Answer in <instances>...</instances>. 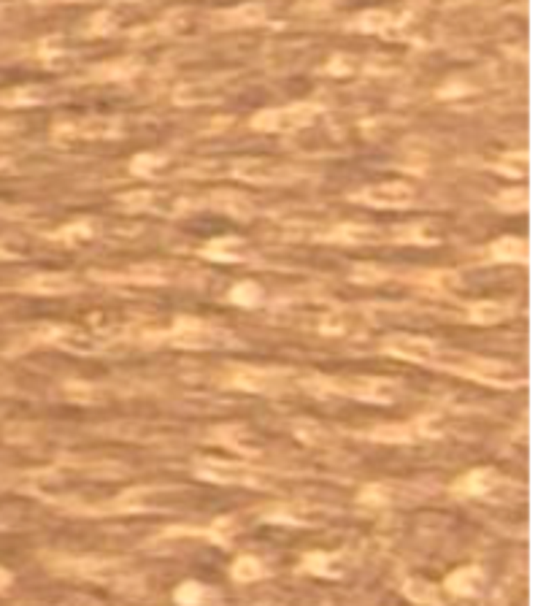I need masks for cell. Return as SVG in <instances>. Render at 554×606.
<instances>
[{"mask_svg":"<svg viewBox=\"0 0 554 606\" xmlns=\"http://www.w3.org/2000/svg\"><path fill=\"white\" fill-rule=\"evenodd\" d=\"M203 598V590L198 584H184L181 590H178V604L184 606H198Z\"/></svg>","mask_w":554,"mask_h":606,"instance_id":"cell-1","label":"cell"},{"mask_svg":"<svg viewBox=\"0 0 554 606\" xmlns=\"http://www.w3.org/2000/svg\"><path fill=\"white\" fill-rule=\"evenodd\" d=\"M260 574V563L252 560V557H244L238 566H235V577L238 580H254Z\"/></svg>","mask_w":554,"mask_h":606,"instance_id":"cell-2","label":"cell"},{"mask_svg":"<svg viewBox=\"0 0 554 606\" xmlns=\"http://www.w3.org/2000/svg\"><path fill=\"white\" fill-rule=\"evenodd\" d=\"M408 596L414 598V601H435V593H433V587L430 584H422V582H414V584H408Z\"/></svg>","mask_w":554,"mask_h":606,"instance_id":"cell-3","label":"cell"},{"mask_svg":"<svg viewBox=\"0 0 554 606\" xmlns=\"http://www.w3.org/2000/svg\"><path fill=\"white\" fill-rule=\"evenodd\" d=\"M473 574H468V571H462V574H457L449 584H452L454 593H473V580H471Z\"/></svg>","mask_w":554,"mask_h":606,"instance_id":"cell-4","label":"cell"}]
</instances>
